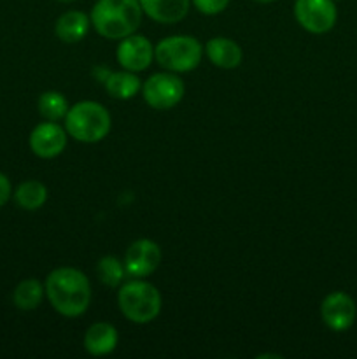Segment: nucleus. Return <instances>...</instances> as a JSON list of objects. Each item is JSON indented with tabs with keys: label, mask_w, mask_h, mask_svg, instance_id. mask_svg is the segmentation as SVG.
<instances>
[{
	"label": "nucleus",
	"mask_w": 357,
	"mask_h": 359,
	"mask_svg": "<svg viewBox=\"0 0 357 359\" xmlns=\"http://www.w3.org/2000/svg\"><path fill=\"white\" fill-rule=\"evenodd\" d=\"M104 84L108 95L118 98V100H130L142 90V84H140L136 74L130 72V70L108 72L107 77L104 79Z\"/></svg>",
	"instance_id": "16"
},
{
	"label": "nucleus",
	"mask_w": 357,
	"mask_h": 359,
	"mask_svg": "<svg viewBox=\"0 0 357 359\" xmlns=\"http://www.w3.org/2000/svg\"><path fill=\"white\" fill-rule=\"evenodd\" d=\"M44 290L51 307L63 318H79L90 309L93 294L90 279L74 266L52 270L46 279Z\"/></svg>",
	"instance_id": "1"
},
{
	"label": "nucleus",
	"mask_w": 357,
	"mask_h": 359,
	"mask_svg": "<svg viewBox=\"0 0 357 359\" xmlns=\"http://www.w3.org/2000/svg\"><path fill=\"white\" fill-rule=\"evenodd\" d=\"M91 27V20L83 11H66L56 20L55 34L56 37L66 44H76L83 41Z\"/></svg>",
	"instance_id": "15"
},
{
	"label": "nucleus",
	"mask_w": 357,
	"mask_h": 359,
	"mask_svg": "<svg viewBox=\"0 0 357 359\" xmlns=\"http://www.w3.org/2000/svg\"><path fill=\"white\" fill-rule=\"evenodd\" d=\"M186 86L174 72H156L142 84V97L149 107L168 111L184 98Z\"/></svg>",
	"instance_id": "6"
},
{
	"label": "nucleus",
	"mask_w": 357,
	"mask_h": 359,
	"mask_svg": "<svg viewBox=\"0 0 357 359\" xmlns=\"http://www.w3.org/2000/svg\"><path fill=\"white\" fill-rule=\"evenodd\" d=\"M14 202L23 210H38L48 202V188L38 181H24L14 191Z\"/></svg>",
	"instance_id": "17"
},
{
	"label": "nucleus",
	"mask_w": 357,
	"mask_h": 359,
	"mask_svg": "<svg viewBox=\"0 0 357 359\" xmlns=\"http://www.w3.org/2000/svg\"><path fill=\"white\" fill-rule=\"evenodd\" d=\"M252 2H255V4H272V2H275V0H252Z\"/></svg>",
	"instance_id": "23"
},
{
	"label": "nucleus",
	"mask_w": 357,
	"mask_h": 359,
	"mask_svg": "<svg viewBox=\"0 0 357 359\" xmlns=\"http://www.w3.org/2000/svg\"><path fill=\"white\" fill-rule=\"evenodd\" d=\"M118 305L128 321L147 325L161 312V293L154 284L144 279H133L119 286Z\"/></svg>",
	"instance_id": "4"
},
{
	"label": "nucleus",
	"mask_w": 357,
	"mask_h": 359,
	"mask_svg": "<svg viewBox=\"0 0 357 359\" xmlns=\"http://www.w3.org/2000/svg\"><path fill=\"white\" fill-rule=\"evenodd\" d=\"M37 109L38 114H41L46 121H62V119H65L70 105L69 100H66L59 91H44V93L38 97Z\"/></svg>",
	"instance_id": "19"
},
{
	"label": "nucleus",
	"mask_w": 357,
	"mask_h": 359,
	"mask_svg": "<svg viewBox=\"0 0 357 359\" xmlns=\"http://www.w3.org/2000/svg\"><path fill=\"white\" fill-rule=\"evenodd\" d=\"M66 130L56 121H46L35 126L30 133V149L35 156L42 160H51L59 156L66 147Z\"/></svg>",
	"instance_id": "11"
},
{
	"label": "nucleus",
	"mask_w": 357,
	"mask_h": 359,
	"mask_svg": "<svg viewBox=\"0 0 357 359\" xmlns=\"http://www.w3.org/2000/svg\"><path fill=\"white\" fill-rule=\"evenodd\" d=\"M112 126L111 112L93 100L77 102L65 116V130L74 140L94 144L108 135Z\"/></svg>",
	"instance_id": "3"
},
{
	"label": "nucleus",
	"mask_w": 357,
	"mask_h": 359,
	"mask_svg": "<svg viewBox=\"0 0 357 359\" xmlns=\"http://www.w3.org/2000/svg\"><path fill=\"white\" fill-rule=\"evenodd\" d=\"M144 11L139 0H97L91 7V27L108 41H121L135 34Z\"/></svg>",
	"instance_id": "2"
},
{
	"label": "nucleus",
	"mask_w": 357,
	"mask_h": 359,
	"mask_svg": "<svg viewBox=\"0 0 357 359\" xmlns=\"http://www.w3.org/2000/svg\"><path fill=\"white\" fill-rule=\"evenodd\" d=\"M58 2H62V4H72V2H76V0H58Z\"/></svg>",
	"instance_id": "24"
},
{
	"label": "nucleus",
	"mask_w": 357,
	"mask_h": 359,
	"mask_svg": "<svg viewBox=\"0 0 357 359\" xmlns=\"http://www.w3.org/2000/svg\"><path fill=\"white\" fill-rule=\"evenodd\" d=\"M206 58L214 63L216 67L224 70H231L240 67L241 60H244V53L241 48L227 37H214L205 44Z\"/></svg>",
	"instance_id": "14"
},
{
	"label": "nucleus",
	"mask_w": 357,
	"mask_h": 359,
	"mask_svg": "<svg viewBox=\"0 0 357 359\" xmlns=\"http://www.w3.org/2000/svg\"><path fill=\"white\" fill-rule=\"evenodd\" d=\"M205 48L191 35H172L154 46V60L164 70L174 74H186L202 63Z\"/></svg>",
	"instance_id": "5"
},
{
	"label": "nucleus",
	"mask_w": 357,
	"mask_h": 359,
	"mask_svg": "<svg viewBox=\"0 0 357 359\" xmlns=\"http://www.w3.org/2000/svg\"><path fill=\"white\" fill-rule=\"evenodd\" d=\"M10 195H13V186H10L9 177L0 172V207H4L9 202Z\"/></svg>",
	"instance_id": "22"
},
{
	"label": "nucleus",
	"mask_w": 357,
	"mask_h": 359,
	"mask_svg": "<svg viewBox=\"0 0 357 359\" xmlns=\"http://www.w3.org/2000/svg\"><path fill=\"white\" fill-rule=\"evenodd\" d=\"M118 330L111 323H94L84 333V349L91 356H107L118 347Z\"/></svg>",
	"instance_id": "13"
},
{
	"label": "nucleus",
	"mask_w": 357,
	"mask_h": 359,
	"mask_svg": "<svg viewBox=\"0 0 357 359\" xmlns=\"http://www.w3.org/2000/svg\"><path fill=\"white\" fill-rule=\"evenodd\" d=\"M294 18L303 30L321 35L335 28L338 11L335 0H296Z\"/></svg>",
	"instance_id": "7"
},
{
	"label": "nucleus",
	"mask_w": 357,
	"mask_h": 359,
	"mask_svg": "<svg viewBox=\"0 0 357 359\" xmlns=\"http://www.w3.org/2000/svg\"><path fill=\"white\" fill-rule=\"evenodd\" d=\"M357 316L356 302L343 291L329 293L321 304V318L331 332H346Z\"/></svg>",
	"instance_id": "9"
},
{
	"label": "nucleus",
	"mask_w": 357,
	"mask_h": 359,
	"mask_svg": "<svg viewBox=\"0 0 357 359\" xmlns=\"http://www.w3.org/2000/svg\"><path fill=\"white\" fill-rule=\"evenodd\" d=\"M44 284L37 279H24L16 286L13 293V302L20 311H34L41 305L44 298Z\"/></svg>",
	"instance_id": "18"
},
{
	"label": "nucleus",
	"mask_w": 357,
	"mask_h": 359,
	"mask_svg": "<svg viewBox=\"0 0 357 359\" xmlns=\"http://www.w3.org/2000/svg\"><path fill=\"white\" fill-rule=\"evenodd\" d=\"M144 14L156 23L174 25L184 20L191 9V0H139Z\"/></svg>",
	"instance_id": "12"
},
{
	"label": "nucleus",
	"mask_w": 357,
	"mask_h": 359,
	"mask_svg": "<svg viewBox=\"0 0 357 359\" xmlns=\"http://www.w3.org/2000/svg\"><path fill=\"white\" fill-rule=\"evenodd\" d=\"M118 63L130 72H142L154 60V46L150 44L146 35L132 34L121 39L115 51Z\"/></svg>",
	"instance_id": "10"
},
{
	"label": "nucleus",
	"mask_w": 357,
	"mask_h": 359,
	"mask_svg": "<svg viewBox=\"0 0 357 359\" xmlns=\"http://www.w3.org/2000/svg\"><path fill=\"white\" fill-rule=\"evenodd\" d=\"M94 270H97L98 280L108 287H119L122 280H125V277H128L125 262H121L115 256H104V258H100Z\"/></svg>",
	"instance_id": "20"
},
{
	"label": "nucleus",
	"mask_w": 357,
	"mask_h": 359,
	"mask_svg": "<svg viewBox=\"0 0 357 359\" xmlns=\"http://www.w3.org/2000/svg\"><path fill=\"white\" fill-rule=\"evenodd\" d=\"M126 273L133 279H146L156 272L161 263V249L150 238H139L132 242L125 252Z\"/></svg>",
	"instance_id": "8"
},
{
	"label": "nucleus",
	"mask_w": 357,
	"mask_h": 359,
	"mask_svg": "<svg viewBox=\"0 0 357 359\" xmlns=\"http://www.w3.org/2000/svg\"><path fill=\"white\" fill-rule=\"evenodd\" d=\"M231 0H191L192 6L196 7V11L205 16H216L220 14L227 6H230Z\"/></svg>",
	"instance_id": "21"
}]
</instances>
